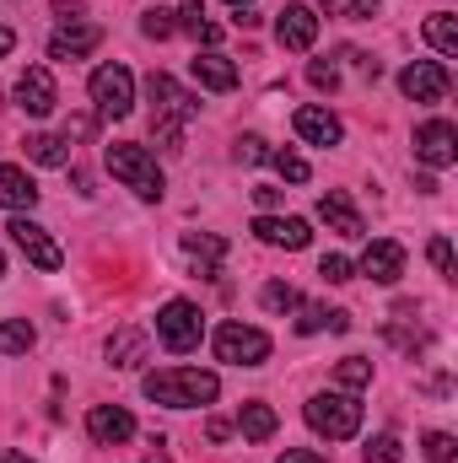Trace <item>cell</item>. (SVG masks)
I'll use <instances>...</instances> for the list:
<instances>
[{"label":"cell","mask_w":458,"mask_h":463,"mask_svg":"<svg viewBox=\"0 0 458 463\" xmlns=\"http://www.w3.org/2000/svg\"><path fill=\"white\" fill-rule=\"evenodd\" d=\"M415 156H421L426 167H453L458 162V129L448 118H426V124L415 129Z\"/></svg>","instance_id":"30bf717a"},{"label":"cell","mask_w":458,"mask_h":463,"mask_svg":"<svg viewBox=\"0 0 458 463\" xmlns=\"http://www.w3.org/2000/svg\"><path fill=\"white\" fill-rule=\"evenodd\" d=\"M5 232H11V242H16V248H22V253H27V259H33V264L43 269V275H54V269L65 264V253H60V242H54L49 232L38 227V222H27V216H16V222H11Z\"/></svg>","instance_id":"9c48e42d"},{"label":"cell","mask_w":458,"mask_h":463,"mask_svg":"<svg viewBox=\"0 0 458 463\" xmlns=\"http://www.w3.org/2000/svg\"><path fill=\"white\" fill-rule=\"evenodd\" d=\"M308 81H313L319 92H335V87H340V71L324 65V60H313V65H308Z\"/></svg>","instance_id":"d590c367"},{"label":"cell","mask_w":458,"mask_h":463,"mask_svg":"<svg viewBox=\"0 0 458 463\" xmlns=\"http://www.w3.org/2000/svg\"><path fill=\"white\" fill-rule=\"evenodd\" d=\"M253 205H259V211L270 216V211L281 205V189H275V184H259V189H253Z\"/></svg>","instance_id":"ab89813d"},{"label":"cell","mask_w":458,"mask_h":463,"mask_svg":"<svg viewBox=\"0 0 458 463\" xmlns=\"http://www.w3.org/2000/svg\"><path fill=\"white\" fill-rule=\"evenodd\" d=\"M81 11H87L81 0H54V16H60V22H81Z\"/></svg>","instance_id":"b9f144b4"},{"label":"cell","mask_w":458,"mask_h":463,"mask_svg":"<svg viewBox=\"0 0 458 463\" xmlns=\"http://www.w3.org/2000/svg\"><path fill=\"white\" fill-rule=\"evenodd\" d=\"M16 103H22L33 118H49V114H54V103H60L54 76H49L43 65H27V71L16 76Z\"/></svg>","instance_id":"8fae6325"},{"label":"cell","mask_w":458,"mask_h":463,"mask_svg":"<svg viewBox=\"0 0 458 463\" xmlns=\"http://www.w3.org/2000/svg\"><path fill=\"white\" fill-rule=\"evenodd\" d=\"M335 383L340 388H367L372 383V361L367 355H345L340 366H335Z\"/></svg>","instance_id":"83f0119b"},{"label":"cell","mask_w":458,"mask_h":463,"mask_svg":"<svg viewBox=\"0 0 458 463\" xmlns=\"http://www.w3.org/2000/svg\"><path fill=\"white\" fill-rule=\"evenodd\" d=\"M109 361L114 366H140L146 361V335L140 329H119L114 340H109Z\"/></svg>","instance_id":"484cf974"},{"label":"cell","mask_w":458,"mask_h":463,"mask_svg":"<svg viewBox=\"0 0 458 463\" xmlns=\"http://www.w3.org/2000/svg\"><path fill=\"white\" fill-rule=\"evenodd\" d=\"M0 275H5V253H0Z\"/></svg>","instance_id":"f907efd6"},{"label":"cell","mask_w":458,"mask_h":463,"mask_svg":"<svg viewBox=\"0 0 458 463\" xmlns=\"http://www.w3.org/2000/svg\"><path fill=\"white\" fill-rule=\"evenodd\" d=\"M232 5H237V11H243V5H253V0H232Z\"/></svg>","instance_id":"681fc988"},{"label":"cell","mask_w":458,"mask_h":463,"mask_svg":"<svg viewBox=\"0 0 458 463\" xmlns=\"http://www.w3.org/2000/svg\"><path fill=\"white\" fill-rule=\"evenodd\" d=\"M253 237L259 242H270V248H308V222L302 216H259L253 222Z\"/></svg>","instance_id":"e0dca14e"},{"label":"cell","mask_w":458,"mask_h":463,"mask_svg":"<svg viewBox=\"0 0 458 463\" xmlns=\"http://www.w3.org/2000/svg\"><path fill=\"white\" fill-rule=\"evenodd\" d=\"M205 437H211V442H227L232 426H227V420H211V426H205Z\"/></svg>","instance_id":"f6af8a7d"},{"label":"cell","mask_w":458,"mask_h":463,"mask_svg":"<svg viewBox=\"0 0 458 463\" xmlns=\"http://www.w3.org/2000/svg\"><path fill=\"white\" fill-rule=\"evenodd\" d=\"M140 33H146V38H173V33H178V22H173V11H162V5H157V11H146V16H140Z\"/></svg>","instance_id":"1f68e13d"},{"label":"cell","mask_w":458,"mask_h":463,"mask_svg":"<svg viewBox=\"0 0 458 463\" xmlns=\"http://www.w3.org/2000/svg\"><path fill=\"white\" fill-rule=\"evenodd\" d=\"M0 463H33V458H22V453H11V448H0Z\"/></svg>","instance_id":"c3c4849f"},{"label":"cell","mask_w":458,"mask_h":463,"mask_svg":"<svg viewBox=\"0 0 458 463\" xmlns=\"http://www.w3.org/2000/svg\"><path fill=\"white\" fill-rule=\"evenodd\" d=\"M275 426H281V420H275V410H270V404H259V399L237 410V431H243L248 442H270V437H275Z\"/></svg>","instance_id":"603a6c76"},{"label":"cell","mask_w":458,"mask_h":463,"mask_svg":"<svg viewBox=\"0 0 458 463\" xmlns=\"http://www.w3.org/2000/svg\"><path fill=\"white\" fill-rule=\"evenodd\" d=\"M361 275L377 280V286H394V280L405 275V242H394V237H372L367 253H361Z\"/></svg>","instance_id":"7c38bea8"},{"label":"cell","mask_w":458,"mask_h":463,"mask_svg":"<svg viewBox=\"0 0 458 463\" xmlns=\"http://www.w3.org/2000/svg\"><path fill=\"white\" fill-rule=\"evenodd\" d=\"M270 162H275V173H281L286 184H308V178H313V167H308L297 151H270Z\"/></svg>","instance_id":"f1b7e54d"},{"label":"cell","mask_w":458,"mask_h":463,"mask_svg":"<svg viewBox=\"0 0 458 463\" xmlns=\"http://www.w3.org/2000/svg\"><path fill=\"white\" fill-rule=\"evenodd\" d=\"M189 71H195V81H200V87H211V92H232V87H237V65H232L227 54H216V49L195 54V60H189Z\"/></svg>","instance_id":"d6986e66"},{"label":"cell","mask_w":458,"mask_h":463,"mask_svg":"<svg viewBox=\"0 0 458 463\" xmlns=\"http://www.w3.org/2000/svg\"><path fill=\"white\" fill-rule=\"evenodd\" d=\"M22 151H27L38 167H71V140H65V135H27Z\"/></svg>","instance_id":"7402d4cb"},{"label":"cell","mask_w":458,"mask_h":463,"mask_svg":"<svg viewBox=\"0 0 458 463\" xmlns=\"http://www.w3.org/2000/svg\"><path fill=\"white\" fill-rule=\"evenodd\" d=\"M173 16H178V27H184V33H200V22H205V5H200V0H184Z\"/></svg>","instance_id":"f35d334b"},{"label":"cell","mask_w":458,"mask_h":463,"mask_svg":"<svg viewBox=\"0 0 458 463\" xmlns=\"http://www.w3.org/2000/svg\"><path fill=\"white\" fill-rule=\"evenodd\" d=\"M361 458L367 463H405V448H399V437H372Z\"/></svg>","instance_id":"4dcf8cb0"},{"label":"cell","mask_w":458,"mask_h":463,"mask_svg":"<svg viewBox=\"0 0 458 463\" xmlns=\"http://www.w3.org/2000/svg\"><path fill=\"white\" fill-rule=\"evenodd\" d=\"M146 463H173L167 453H162V437H151V453H146Z\"/></svg>","instance_id":"bcb514c9"},{"label":"cell","mask_w":458,"mask_h":463,"mask_svg":"<svg viewBox=\"0 0 458 463\" xmlns=\"http://www.w3.org/2000/svg\"><path fill=\"white\" fill-rule=\"evenodd\" d=\"M222 377L200 372V366H173V372H151L146 377V399L167 404V410H195V404H216Z\"/></svg>","instance_id":"6da1fadb"},{"label":"cell","mask_w":458,"mask_h":463,"mask_svg":"<svg viewBox=\"0 0 458 463\" xmlns=\"http://www.w3.org/2000/svg\"><path fill=\"white\" fill-rule=\"evenodd\" d=\"M87 431H92L98 448H119V442L135 437V415H129L124 404H92V410H87Z\"/></svg>","instance_id":"4fadbf2b"},{"label":"cell","mask_w":458,"mask_h":463,"mask_svg":"<svg viewBox=\"0 0 458 463\" xmlns=\"http://www.w3.org/2000/svg\"><path fill=\"white\" fill-rule=\"evenodd\" d=\"M275 38H281V49L308 54V49L319 43V16H313L308 5H286V11L275 16Z\"/></svg>","instance_id":"5bb4252c"},{"label":"cell","mask_w":458,"mask_h":463,"mask_svg":"<svg viewBox=\"0 0 458 463\" xmlns=\"http://www.w3.org/2000/svg\"><path fill=\"white\" fill-rule=\"evenodd\" d=\"M264 307H270V313H291V307H297V291L275 280V286H264Z\"/></svg>","instance_id":"836d02e7"},{"label":"cell","mask_w":458,"mask_h":463,"mask_svg":"<svg viewBox=\"0 0 458 463\" xmlns=\"http://www.w3.org/2000/svg\"><path fill=\"white\" fill-rule=\"evenodd\" d=\"M11 43H16V33H11V27H5V22H0V60H5V54H11Z\"/></svg>","instance_id":"7dc6e473"},{"label":"cell","mask_w":458,"mask_h":463,"mask_svg":"<svg viewBox=\"0 0 458 463\" xmlns=\"http://www.w3.org/2000/svg\"><path fill=\"white\" fill-rule=\"evenodd\" d=\"M319 216L340 232V237H367V222H361V211L350 205V194H345V189H329V194L319 200Z\"/></svg>","instance_id":"ac0fdd59"},{"label":"cell","mask_w":458,"mask_h":463,"mask_svg":"<svg viewBox=\"0 0 458 463\" xmlns=\"http://www.w3.org/2000/svg\"><path fill=\"white\" fill-rule=\"evenodd\" d=\"M458 442L448 437V431H426V463H453Z\"/></svg>","instance_id":"d6a6232c"},{"label":"cell","mask_w":458,"mask_h":463,"mask_svg":"<svg viewBox=\"0 0 458 463\" xmlns=\"http://www.w3.org/2000/svg\"><path fill=\"white\" fill-rule=\"evenodd\" d=\"M92 103L103 118H129L135 114V76L124 65H98L92 71Z\"/></svg>","instance_id":"5b68a950"},{"label":"cell","mask_w":458,"mask_h":463,"mask_svg":"<svg viewBox=\"0 0 458 463\" xmlns=\"http://www.w3.org/2000/svg\"><path fill=\"white\" fill-rule=\"evenodd\" d=\"M87 135H92V114L65 118V140H87Z\"/></svg>","instance_id":"60d3db41"},{"label":"cell","mask_w":458,"mask_h":463,"mask_svg":"<svg viewBox=\"0 0 458 463\" xmlns=\"http://www.w3.org/2000/svg\"><path fill=\"white\" fill-rule=\"evenodd\" d=\"M146 92H151V118H167V124H184V118L200 114V98L195 92H184L173 76H162V71H151L146 76Z\"/></svg>","instance_id":"ba28073f"},{"label":"cell","mask_w":458,"mask_h":463,"mask_svg":"<svg viewBox=\"0 0 458 463\" xmlns=\"http://www.w3.org/2000/svg\"><path fill=\"white\" fill-rule=\"evenodd\" d=\"M329 16H345V22H372L377 16V0H324Z\"/></svg>","instance_id":"f546056e"},{"label":"cell","mask_w":458,"mask_h":463,"mask_svg":"<svg viewBox=\"0 0 458 463\" xmlns=\"http://www.w3.org/2000/svg\"><path fill=\"white\" fill-rule=\"evenodd\" d=\"M291 129H297L308 146H340V140H345V124H340V118L329 114V109H313V103L291 114Z\"/></svg>","instance_id":"9a60e30c"},{"label":"cell","mask_w":458,"mask_h":463,"mask_svg":"<svg viewBox=\"0 0 458 463\" xmlns=\"http://www.w3.org/2000/svg\"><path fill=\"white\" fill-rule=\"evenodd\" d=\"M281 463H329V458H319L313 448H286V453H281Z\"/></svg>","instance_id":"7bdbcfd3"},{"label":"cell","mask_w":458,"mask_h":463,"mask_svg":"<svg viewBox=\"0 0 458 463\" xmlns=\"http://www.w3.org/2000/svg\"><path fill=\"white\" fill-rule=\"evenodd\" d=\"M448 87H453V76H448L443 60H410V65L399 71V92H405L410 103H443Z\"/></svg>","instance_id":"52a82bcc"},{"label":"cell","mask_w":458,"mask_h":463,"mask_svg":"<svg viewBox=\"0 0 458 463\" xmlns=\"http://www.w3.org/2000/svg\"><path fill=\"white\" fill-rule=\"evenodd\" d=\"M319 275H324L329 286H345V280H350V259H340V253H324V264H319Z\"/></svg>","instance_id":"e575fe53"},{"label":"cell","mask_w":458,"mask_h":463,"mask_svg":"<svg viewBox=\"0 0 458 463\" xmlns=\"http://www.w3.org/2000/svg\"><path fill=\"white\" fill-rule=\"evenodd\" d=\"M103 162H109V173H114L124 189H135L140 200H162V167H157V156L146 151V146H135V140H114L109 151H103Z\"/></svg>","instance_id":"7a4b0ae2"},{"label":"cell","mask_w":458,"mask_h":463,"mask_svg":"<svg viewBox=\"0 0 458 463\" xmlns=\"http://www.w3.org/2000/svg\"><path fill=\"white\" fill-rule=\"evenodd\" d=\"M426 253H432L437 275H448V280H453V242H448V237H432V248H426Z\"/></svg>","instance_id":"8d00e7d4"},{"label":"cell","mask_w":458,"mask_h":463,"mask_svg":"<svg viewBox=\"0 0 458 463\" xmlns=\"http://www.w3.org/2000/svg\"><path fill=\"white\" fill-rule=\"evenodd\" d=\"M195 38H200V43H211V49H216V43H222V27H216V22H200V33H195Z\"/></svg>","instance_id":"ee69618b"},{"label":"cell","mask_w":458,"mask_h":463,"mask_svg":"<svg viewBox=\"0 0 458 463\" xmlns=\"http://www.w3.org/2000/svg\"><path fill=\"white\" fill-rule=\"evenodd\" d=\"M216 355L227 366H264L270 361V335L253 324H222L216 329Z\"/></svg>","instance_id":"8992f818"},{"label":"cell","mask_w":458,"mask_h":463,"mask_svg":"<svg viewBox=\"0 0 458 463\" xmlns=\"http://www.w3.org/2000/svg\"><path fill=\"white\" fill-rule=\"evenodd\" d=\"M237 162H270V146H264L259 135H243V140H237Z\"/></svg>","instance_id":"74e56055"},{"label":"cell","mask_w":458,"mask_h":463,"mask_svg":"<svg viewBox=\"0 0 458 463\" xmlns=\"http://www.w3.org/2000/svg\"><path fill=\"white\" fill-rule=\"evenodd\" d=\"M184 253L195 259L200 275H216L222 259H227V237H216V232H184Z\"/></svg>","instance_id":"ffe728a7"},{"label":"cell","mask_w":458,"mask_h":463,"mask_svg":"<svg viewBox=\"0 0 458 463\" xmlns=\"http://www.w3.org/2000/svg\"><path fill=\"white\" fill-rule=\"evenodd\" d=\"M297 307H302V318H297L302 335H319V329L345 335V329H350V313H335V307H324V302H297Z\"/></svg>","instance_id":"cb8c5ba5"},{"label":"cell","mask_w":458,"mask_h":463,"mask_svg":"<svg viewBox=\"0 0 458 463\" xmlns=\"http://www.w3.org/2000/svg\"><path fill=\"white\" fill-rule=\"evenodd\" d=\"M103 43V27L98 22H71V27H60L54 38H49V60H81V54H92Z\"/></svg>","instance_id":"2e32d148"},{"label":"cell","mask_w":458,"mask_h":463,"mask_svg":"<svg viewBox=\"0 0 458 463\" xmlns=\"http://www.w3.org/2000/svg\"><path fill=\"white\" fill-rule=\"evenodd\" d=\"M426 38H432L437 54L458 60V16L453 11H432V16H426Z\"/></svg>","instance_id":"d4e9b609"},{"label":"cell","mask_w":458,"mask_h":463,"mask_svg":"<svg viewBox=\"0 0 458 463\" xmlns=\"http://www.w3.org/2000/svg\"><path fill=\"white\" fill-rule=\"evenodd\" d=\"M0 205L5 211H33L38 205V184L22 167H11V162H0Z\"/></svg>","instance_id":"44dd1931"},{"label":"cell","mask_w":458,"mask_h":463,"mask_svg":"<svg viewBox=\"0 0 458 463\" xmlns=\"http://www.w3.org/2000/svg\"><path fill=\"white\" fill-rule=\"evenodd\" d=\"M200 335H205V318H200L195 302H184V297L162 302V313H157V340L173 350V355H189V350L200 345Z\"/></svg>","instance_id":"277c9868"},{"label":"cell","mask_w":458,"mask_h":463,"mask_svg":"<svg viewBox=\"0 0 458 463\" xmlns=\"http://www.w3.org/2000/svg\"><path fill=\"white\" fill-rule=\"evenodd\" d=\"M33 345H38V335H33L27 318H5L0 324V355H27Z\"/></svg>","instance_id":"4316f807"},{"label":"cell","mask_w":458,"mask_h":463,"mask_svg":"<svg viewBox=\"0 0 458 463\" xmlns=\"http://www.w3.org/2000/svg\"><path fill=\"white\" fill-rule=\"evenodd\" d=\"M302 415H308V426H313L319 437H329V442H350V437L361 431V404H356L350 393H313Z\"/></svg>","instance_id":"3957f363"}]
</instances>
